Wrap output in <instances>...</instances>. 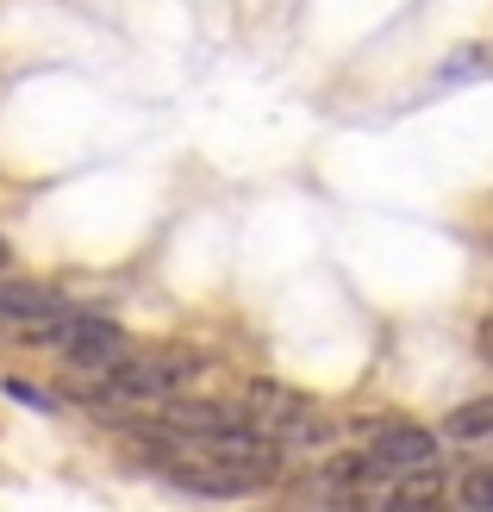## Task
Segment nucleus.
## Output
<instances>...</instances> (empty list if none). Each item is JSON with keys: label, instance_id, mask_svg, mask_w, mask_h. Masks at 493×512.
Here are the masks:
<instances>
[{"label": "nucleus", "instance_id": "obj_1", "mask_svg": "<svg viewBox=\"0 0 493 512\" xmlns=\"http://www.w3.org/2000/svg\"><path fill=\"white\" fill-rule=\"evenodd\" d=\"M200 356H188V350H150V356H132L125 350L119 363L107 369V394L113 400H125V406H163V400H175V394H188L194 381H200Z\"/></svg>", "mask_w": 493, "mask_h": 512}, {"label": "nucleus", "instance_id": "obj_2", "mask_svg": "<svg viewBox=\"0 0 493 512\" xmlns=\"http://www.w3.org/2000/svg\"><path fill=\"white\" fill-rule=\"evenodd\" d=\"M38 344H50V350H63L75 369H94V375H107L125 350H132V338H125V325L119 319H107V313H82V306H63L50 325H38L32 331Z\"/></svg>", "mask_w": 493, "mask_h": 512}, {"label": "nucleus", "instance_id": "obj_3", "mask_svg": "<svg viewBox=\"0 0 493 512\" xmlns=\"http://www.w3.org/2000/svg\"><path fill=\"white\" fill-rule=\"evenodd\" d=\"M444 463V444H437V431L425 425H381L369 456H362V481H400V475H419V469H437Z\"/></svg>", "mask_w": 493, "mask_h": 512}, {"label": "nucleus", "instance_id": "obj_4", "mask_svg": "<svg viewBox=\"0 0 493 512\" xmlns=\"http://www.w3.org/2000/svg\"><path fill=\"white\" fill-rule=\"evenodd\" d=\"M63 294L57 288H44V281H0V319L19 325V331H38L63 313Z\"/></svg>", "mask_w": 493, "mask_h": 512}, {"label": "nucleus", "instance_id": "obj_5", "mask_svg": "<svg viewBox=\"0 0 493 512\" xmlns=\"http://www.w3.org/2000/svg\"><path fill=\"white\" fill-rule=\"evenodd\" d=\"M444 438H456V444L493 438V400H469V406H456V413L444 419Z\"/></svg>", "mask_w": 493, "mask_h": 512}, {"label": "nucleus", "instance_id": "obj_6", "mask_svg": "<svg viewBox=\"0 0 493 512\" xmlns=\"http://www.w3.org/2000/svg\"><path fill=\"white\" fill-rule=\"evenodd\" d=\"M456 500L469 506V512H493V469H469V475H462V488H456Z\"/></svg>", "mask_w": 493, "mask_h": 512}, {"label": "nucleus", "instance_id": "obj_7", "mask_svg": "<svg viewBox=\"0 0 493 512\" xmlns=\"http://www.w3.org/2000/svg\"><path fill=\"white\" fill-rule=\"evenodd\" d=\"M7 394H13V400H25V406H38V413H50V406H57L44 388H32V381H7Z\"/></svg>", "mask_w": 493, "mask_h": 512}, {"label": "nucleus", "instance_id": "obj_8", "mask_svg": "<svg viewBox=\"0 0 493 512\" xmlns=\"http://www.w3.org/2000/svg\"><path fill=\"white\" fill-rule=\"evenodd\" d=\"M13 263V250H7V238H0V269H7Z\"/></svg>", "mask_w": 493, "mask_h": 512}]
</instances>
